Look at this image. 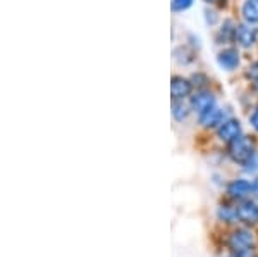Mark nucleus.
<instances>
[{"instance_id":"obj_14","label":"nucleus","mask_w":258,"mask_h":257,"mask_svg":"<svg viewBox=\"0 0 258 257\" xmlns=\"http://www.w3.org/2000/svg\"><path fill=\"white\" fill-rule=\"evenodd\" d=\"M234 36H236V28H232L231 21H226V24H224L222 30L219 33V40L229 41V40H234Z\"/></svg>"},{"instance_id":"obj_11","label":"nucleus","mask_w":258,"mask_h":257,"mask_svg":"<svg viewBox=\"0 0 258 257\" xmlns=\"http://www.w3.org/2000/svg\"><path fill=\"white\" fill-rule=\"evenodd\" d=\"M243 18L248 23H258V0H246L243 4Z\"/></svg>"},{"instance_id":"obj_3","label":"nucleus","mask_w":258,"mask_h":257,"mask_svg":"<svg viewBox=\"0 0 258 257\" xmlns=\"http://www.w3.org/2000/svg\"><path fill=\"white\" fill-rule=\"evenodd\" d=\"M215 107V97L210 92H200L195 97H191V109L197 111L198 114H203Z\"/></svg>"},{"instance_id":"obj_17","label":"nucleus","mask_w":258,"mask_h":257,"mask_svg":"<svg viewBox=\"0 0 258 257\" xmlns=\"http://www.w3.org/2000/svg\"><path fill=\"white\" fill-rule=\"evenodd\" d=\"M246 76L251 78V80L258 81V62H253V64L249 66L248 71H246Z\"/></svg>"},{"instance_id":"obj_8","label":"nucleus","mask_w":258,"mask_h":257,"mask_svg":"<svg viewBox=\"0 0 258 257\" xmlns=\"http://www.w3.org/2000/svg\"><path fill=\"white\" fill-rule=\"evenodd\" d=\"M227 193L232 198H244L253 193V183L246 180H234L227 185Z\"/></svg>"},{"instance_id":"obj_19","label":"nucleus","mask_w":258,"mask_h":257,"mask_svg":"<svg viewBox=\"0 0 258 257\" xmlns=\"http://www.w3.org/2000/svg\"><path fill=\"white\" fill-rule=\"evenodd\" d=\"M253 195L258 198V178L255 181H253Z\"/></svg>"},{"instance_id":"obj_7","label":"nucleus","mask_w":258,"mask_h":257,"mask_svg":"<svg viewBox=\"0 0 258 257\" xmlns=\"http://www.w3.org/2000/svg\"><path fill=\"white\" fill-rule=\"evenodd\" d=\"M170 93L174 100H182L191 93V83L182 76H174L170 81Z\"/></svg>"},{"instance_id":"obj_15","label":"nucleus","mask_w":258,"mask_h":257,"mask_svg":"<svg viewBox=\"0 0 258 257\" xmlns=\"http://www.w3.org/2000/svg\"><path fill=\"white\" fill-rule=\"evenodd\" d=\"M193 0H172L170 2V7H172L174 12H181V11H186L188 7H191Z\"/></svg>"},{"instance_id":"obj_18","label":"nucleus","mask_w":258,"mask_h":257,"mask_svg":"<svg viewBox=\"0 0 258 257\" xmlns=\"http://www.w3.org/2000/svg\"><path fill=\"white\" fill-rule=\"evenodd\" d=\"M249 123H251V126L258 131V109H255V113L251 114V118H249Z\"/></svg>"},{"instance_id":"obj_16","label":"nucleus","mask_w":258,"mask_h":257,"mask_svg":"<svg viewBox=\"0 0 258 257\" xmlns=\"http://www.w3.org/2000/svg\"><path fill=\"white\" fill-rule=\"evenodd\" d=\"M244 166H246V168H244L246 171H256V169H258V156H256V154H253V156L246 161V163H244Z\"/></svg>"},{"instance_id":"obj_9","label":"nucleus","mask_w":258,"mask_h":257,"mask_svg":"<svg viewBox=\"0 0 258 257\" xmlns=\"http://www.w3.org/2000/svg\"><path fill=\"white\" fill-rule=\"evenodd\" d=\"M217 62L220 68L227 69V71H232L239 66V54L234 48H226L217 56Z\"/></svg>"},{"instance_id":"obj_1","label":"nucleus","mask_w":258,"mask_h":257,"mask_svg":"<svg viewBox=\"0 0 258 257\" xmlns=\"http://www.w3.org/2000/svg\"><path fill=\"white\" fill-rule=\"evenodd\" d=\"M255 238L248 230H236L231 233L227 240V245L234 252L236 257H255V248H253Z\"/></svg>"},{"instance_id":"obj_10","label":"nucleus","mask_w":258,"mask_h":257,"mask_svg":"<svg viewBox=\"0 0 258 257\" xmlns=\"http://www.w3.org/2000/svg\"><path fill=\"white\" fill-rule=\"evenodd\" d=\"M200 123L205 128H215L219 124L224 123V111L217 109V107H212L210 111L200 114Z\"/></svg>"},{"instance_id":"obj_6","label":"nucleus","mask_w":258,"mask_h":257,"mask_svg":"<svg viewBox=\"0 0 258 257\" xmlns=\"http://www.w3.org/2000/svg\"><path fill=\"white\" fill-rule=\"evenodd\" d=\"M238 136H241V124L236 119H229V121H224L219 128V138L222 142H232Z\"/></svg>"},{"instance_id":"obj_5","label":"nucleus","mask_w":258,"mask_h":257,"mask_svg":"<svg viewBox=\"0 0 258 257\" xmlns=\"http://www.w3.org/2000/svg\"><path fill=\"white\" fill-rule=\"evenodd\" d=\"M238 219L246 225H253L258 221V205L251 200H244L243 204H239L238 207Z\"/></svg>"},{"instance_id":"obj_13","label":"nucleus","mask_w":258,"mask_h":257,"mask_svg":"<svg viewBox=\"0 0 258 257\" xmlns=\"http://www.w3.org/2000/svg\"><path fill=\"white\" fill-rule=\"evenodd\" d=\"M188 114H189V109H188L186 104L177 102V100L172 102V116H174L176 121H182V119H186L188 118Z\"/></svg>"},{"instance_id":"obj_21","label":"nucleus","mask_w":258,"mask_h":257,"mask_svg":"<svg viewBox=\"0 0 258 257\" xmlns=\"http://www.w3.org/2000/svg\"><path fill=\"white\" fill-rule=\"evenodd\" d=\"M256 86H258V81H256Z\"/></svg>"},{"instance_id":"obj_2","label":"nucleus","mask_w":258,"mask_h":257,"mask_svg":"<svg viewBox=\"0 0 258 257\" xmlns=\"http://www.w3.org/2000/svg\"><path fill=\"white\" fill-rule=\"evenodd\" d=\"M253 154H255V150H253V142L248 136H238L236 140L229 142V157H231L234 163L244 164Z\"/></svg>"},{"instance_id":"obj_20","label":"nucleus","mask_w":258,"mask_h":257,"mask_svg":"<svg viewBox=\"0 0 258 257\" xmlns=\"http://www.w3.org/2000/svg\"><path fill=\"white\" fill-rule=\"evenodd\" d=\"M207 4H224L226 0H205Z\"/></svg>"},{"instance_id":"obj_4","label":"nucleus","mask_w":258,"mask_h":257,"mask_svg":"<svg viewBox=\"0 0 258 257\" xmlns=\"http://www.w3.org/2000/svg\"><path fill=\"white\" fill-rule=\"evenodd\" d=\"M256 36H258L256 30L251 26H248V24H239V26H236L234 40L238 41L241 47H244V48L251 47V45L256 41Z\"/></svg>"},{"instance_id":"obj_12","label":"nucleus","mask_w":258,"mask_h":257,"mask_svg":"<svg viewBox=\"0 0 258 257\" xmlns=\"http://www.w3.org/2000/svg\"><path fill=\"white\" fill-rule=\"evenodd\" d=\"M219 218L226 223H234L236 219H238V209H234V207H231L227 204L220 205L219 207Z\"/></svg>"}]
</instances>
